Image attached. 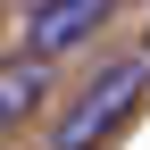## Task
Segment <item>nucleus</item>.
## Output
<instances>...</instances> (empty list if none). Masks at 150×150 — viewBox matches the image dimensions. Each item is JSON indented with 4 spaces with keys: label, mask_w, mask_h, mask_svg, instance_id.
Returning a JSON list of instances; mask_svg holds the SVG:
<instances>
[{
    "label": "nucleus",
    "mask_w": 150,
    "mask_h": 150,
    "mask_svg": "<svg viewBox=\"0 0 150 150\" xmlns=\"http://www.w3.org/2000/svg\"><path fill=\"white\" fill-rule=\"evenodd\" d=\"M142 100V67H100L92 75V92L59 117V150H92V142H108L125 125V108Z\"/></svg>",
    "instance_id": "obj_1"
},
{
    "label": "nucleus",
    "mask_w": 150,
    "mask_h": 150,
    "mask_svg": "<svg viewBox=\"0 0 150 150\" xmlns=\"http://www.w3.org/2000/svg\"><path fill=\"white\" fill-rule=\"evenodd\" d=\"M142 50H150V42H142Z\"/></svg>",
    "instance_id": "obj_4"
},
{
    "label": "nucleus",
    "mask_w": 150,
    "mask_h": 150,
    "mask_svg": "<svg viewBox=\"0 0 150 150\" xmlns=\"http://www.w3.org/2000/svg\"><path fill=\"white\" fill-rule=\"evenodd\" d=\"M108 8H117V0H42V8H33V25H25L33 59H59V50H83L92 33L108 25Z\"/></svg>",
    "instance_id": "obj_2"
},
{
    "label": "nucleus",
    "mask_w": 150,
    "mask_h": 150,
    "mask_svg": "<svg viewBox=\"0 0 150 150\" xmlns=\"http://www.w3.org/2000/svg\"><path fill=\"white\" fill-rule=\"evenodd\" d=\"M42 108V59H0V134Z\"/></svg>",
    "instance_id": "obj_3"
}]
</instances>
